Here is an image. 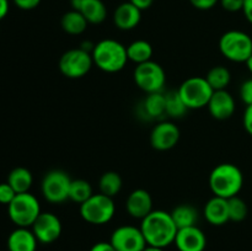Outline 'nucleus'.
<instances>
[{"instance_id": "nucleus-1", "label": "nucleus", "mask_w": 252, "mask_h": 251, "mask_svg": "<svg viewBox=\"0 0 252 251\" xmlns=\"http://www.w3.org/2000/svg\"><path fill=\"white\" fill-rule=\"evenodd\" d=\"M139 228L148 245L164 249L175 243L179 230L171 213L162 209H157L148 214L142 219Z\"/></svg>"}, {"instance_id": "nucleus-2", "label": "nucleus", "mask_w": 252, "mask_h": 251, "mask_svg": "<svg viewBox=\"0 0 252 251\" xmlns=\"http://www.w3.org/2000/svg\"><path fill=\"white\" fill-rule=\"evenodd\" d=\"M244 186V175L240 167L231 162L219 164L209 175V187L214 196L229 199L240 193Z\"/></svg>"}, {"instance_id": "nucleus-3", "label": "nucleus", "mask_w": 252, "mask_h": 251, "mask_svg": "<svg viewBox=\"0 0 252 251\" xmlns=\"http://www.w3.org/2000/svg\"><path fill=\"white\" fill-rule=\"evenodd\" d=\"M93 56L94 64L105 73H118L127 65V47L112 38H105L95 43Z\"/></svg>"}, {"instance_id": "nucleus-4", "label": "nucleus", "mask_w": 252, "mask_h": 251, "mask_svg": "<svg viewBox=\"0 0 252 251\" xmlns=\"http://www.w3.org/2000/svg\"><path fill=\"white\" fill-rule=\"evenodd\" d=\"M41 206L36 196L30 192L17 193L7 204V214L17 228H30L41 214Z\"/></svg>"}, {"instance_id": "nucleus-5", "label": "nucleus", "mask_w": 252, "mask_h": 251, "mask_svg": "<svg viewBox=\"0 0 252 251\" xmlns=\"http://www.w3.org/2000/svg\"><path fill=\"white\" fill-rule=\"evenodd\" d=\"M219 51L228 61L246 63L252 56V37L238 30L225 32L219 39Z\"/></svg>"}, {"instance_id": "nucleus-6", "label": "nucleus", "mask_w": 252, "mask_h": 251, "mask_svg": "<svg viewBox=\"0 0 252 251\" xmlns=\"http://www.w3.org/2000/svg\"><path fill=\"white\" fill-rule=\"evenodd\" d=\"M80 216L86 223L103 225L115 217L116 204L113 198L102 193H94L88 201L80 204Z\"/></svg>"}, {"instance_id": "nucleus-7", "label": "nucleus", "mask_w": 252, "mask_h": 251, "mask_svg": "<svg viewBox=\"0 0 252 251\" xmlns=\"http://www.w3.org/2000/svg\"><path fill=\"white\" fill-rule=\"evenodd\" d=\"M189 110H199L208 105L214 90L203 76H191L177 89Z\"/></svg>"}, {"instance_id": "nucleus-8", "label": "nucleus", "mask_w": 252, "mask_h": 251, "mask_svg": "<svg viewBox=\"0 0 252 251\" xmlns=\"http://www.w3.org/2000/svg\"><path fill=\"white\" fill-rule=\"evenodd\" d=\"M133 79L138 88L145 94L162 93L166 84V74L164 68L157 62H145L138 64L133 73Z\"/></svg>"}, {"instance_id": "nucleus-9", "label": "nucleus", "mask_w": 252, "mask_h": 251, "mask_svg": "<svg viewBox=\"0 0 252 251\" xmlns=\"http://www.w3.org/2000/svg\"><path fill=\"white\" fill-rule=\"evenodd\" d=\"M71 179L63 170H51L41 182V191L49 203L61 204L69 199Z\"/></svg>"}, {"instance_id": "nucleus-10", "label": "nucleus", "mask_w": 252, "mask_h": 251, "mask_svg": "<svg viewBox=\"0 0 252 251\" xmlns=\"http://www.w3.org/2000/svg\"><path fill=\"white\" fill-rule=\"evenodd\" d=\"M94 65L93 56L79 48H71L64 52L59 59V70L68 79H80L91 70Z\"/></svg>"}, {"instance_id": "nucleus-11", "label": "nucleus", "mask_w": 252, "mask_h": 251, "mask_svg": "<svg viewBox=\"0 0 252 251\" xmlns=\"http://www.w3.org/2000/svg\"><path fill=\"white\" fill-rule=\"evenodd\" d=\"M110 243L117 251H143L147 241L140 228L134 225H121L111 234Z\"/></svg>"}, {"instance_id": "nucleus-12", "label": "nucleus", "mask_w": 252, "mask_h": 251, "mask_svg": "<svg viewBox=\"0 0 252 251\" xmlns=\"http://www.w3.org/2000/svg\"><path fill=\"white\" fill-rule=\"evenodd\" d=\"M31 228L38 243L41 244L54 243L61 238L63 230L61 219L52 212H42Z\"/></svg>"}, {"instance_id": "nucleus-13", "label": "nucleus", "mask_w": 252, "mask_h": 251, "mask_svg": "<svg viewBox=\"0 0 252 251\" xmlns=\"http://www.w3.org/2000/svg\"><path fill=\"white\" fill-rule=\"evenodd\" d=\"M179 127L170 121H159L150 133V145L155 150L166 152L177 145L180 140Z\"/></svg>"}, {"instance_id": "nucleus-14", "label": "nucleus", "mask_w": 252, "mask_h": 251, "mask_svg": "<svg viewBox=\"0 0 252 251\" xmlns=\"http://www.w3.org/2000/svg\"><path fill=\"white\" fill-rule=\"evenodd\" d=\"M174 244L179 251H204L207 236L197 225L189 226L177 230Z\"/></svg>"}, {"instance_id": "nucleus-15", "label": "nucleus", "mask_w": 252, "mask_h": 251, "mask_svg": "<svg viewBox=\"0 0 252 251\" xmlns=\"http://www.w3.org/2000/svg\"><path fill=\"white\" fill-rule=\"evenodd\" d=\"M207 107H208L212 117L216 118V120H228L235 112V98L226 90L214 91Z\"/></svg>"}, {"instance_id": "nucleus-16", "label": "nucleus", "mask_w": 252, "mask_h": 251, "mask_svg": "<svg viewBox=\"0 0 252 251\" xmlns=\"http://www.w3.org/2000/svg\"><path fill=\"white\" fill-rule=\"evenodd\" d=\"M126 211L132 218L144 219L153 209V198L147 189L137 188L128 194L126 199Z\"/></svg>"}, {"instance_id": "nucleus-17", "label": "nucleus", "mask_w": 252, "mask_h": 251, "mask_svg": "<svg viewBox=\"0 0 252 251\" xmlns=\"http://www.w3.org/2000/svg\"><path fill=\"white\" fill-rule=\"evenodd\" d=\"M140 20H142V10L134 6L130 1L118 5L113 12V22L116 27L122 31L135 29L139 25Z\"/></svg>"}, {"instance_id": "nucleus-18", "label": "nucleus", "mask_w": 252, "mask_h": 251, "mask_svg": "<svg viewBox=\"0 0 252 251\" xmlns=\"http://www.w3.org/2000/svg\"><path fill=\"white\" fill-rule=\"evenodd\" d=\"M73 10L81 12L89 24H102L107 17V9L102 0H71Z\"/></svg>"}, {"instance_id": "nucleus-19", "label": "nucleus", "mask_w": 252, "mask_h": 251, "mask_svg": "<svg viewBox=\"0 0 252 251\" xmlns=\"http://www.w3.org/2000/svg\"><path fill=\"white\" fill-rule=\"evenodd\" d=\"M203 216L206 220L212 225L220 226L226 224L230 220L229 219L228 199L213 196L204 206Z\"/></svg>"}, {"instance_id": "nucleus-20", "label": "nucleus", "mask_w": 252, "mask_h": 251, "mask_svg": "<svg viewBox=\"0 0 252 251\" xmlns=\"http://www.w3.org/2000/svg\"><path fill=\"white\" fill-rule=\"evenodd\" d=\"M38 240L29 228H17L7 238L9 251H36Z\"/></svg>"}, {"instance_id": "nucleus-21", "label": "nucleus", "mask_w": 252, "mask_h": 251, "mask_svg": "<svg viewBox=\"0 0 252 251\" xmlns=\"http://www.w3.org/2000/svg\"><path fill=\"white\" fill-rule=\"evenodd\" d=\"M143 115L147 116L148 120L162 121L166 116L165 111V94L154 93L148 94L142 105Z\"/></svg>"}, {"instance_id": "nucleus-22", "label": "nucleus", "mask_w": 252, "mask_h": 251, "mask_svg": "<svg viewBox=\"0 0 252 251\" xmlns=\"http://www.w3.org/2000/svg\"><path fill=\"white\" fill-rule=\"evenodd\" d=\"M171 217L179 229L189 228L197 225L198 221V211L191 204H179L171 212Z\"/></svg>"}, {"instance_id": "nucleus-23", "label": "nucleus", "mask_w": 252, "mask_h": 251, "mask_svg": "<svg viewBox=\"0 0 252 251\" xmlns=\"http://www.w3.org/2000/svg\"><path fill=\"white\" fill-rule=\"evenodd\" d=\"M62 29L64 32L68 34H73V36H79V34L84 33L85 30L88 29L89 22L86 21L83 14L76 10H71V11L65 12L61 20Z\"/></svg>"}, {"instance_id": "nucleus-24", "label": "nucleus", "mask_w": 252, "mask_h": 251, "mask_svg": "<svg viewBox=\"0 0 252 251\" xmlns=\"http://www.w3.org/2000/svg\"><path fill=\"white\" fill-rule=\"evenodd\" d=\"M7 184L14 188L16 193L29 192L33 184V177L31 171L26 167H15L7 176Z\"/></svg>"}, {"instance_id": "nucleus-25", "label": "nucleus", "mask_w": 252, "mask_h": 251, "mask_svg": "<svg viewBox=\"0 0 252 251\" xmlns=\"http://www.w3.org/2000/svg\"><path fill=\"white\" fill-rule=\"evenodd\" d=\"M127 56L128 61L138 64L145 63V62L152 61L153 57V47L145 39H137L133 41L127 46Z\"/></svg>"}, {"instance_id": "nucleus-26", "label": "nucleus", "mask_w": 252, "mask_h": 251, "mask_svg": "<svg viewBox=\"0 0 252 251\" xmlns=\"http://www.w3.org/2000/svg\"><path fill=\"white\" fill-rule=\"evenodd\" d=\"M123 186L122 177L116 171H106L105 174L101 175L98 180V188L100 193L106 194V196L113 198L121 192Z\"/></svg>"}, {"instance_id": "nucleus-27", "label": "nucleus", "mask_w": 252, "mask_h": 251, "mask_svg": "<svg viewBox=\"0 0 252 251\" xmlns=\"http://www.w3.org/2000/svg\"><path fill=\"white\" fill-rule=\"evenodd\" d=\"M204 78L214 91L226 90V86L230 84L231 74L224 65H216L207 73Z\"/></svg>"}, {"instance_id": "nucleus-28", "label": "nucleus", "mask_w": 252, "mask_h": 251, "mask_svg": "<svg viewBox=\"0 0 252 251\" xmlns=\"http://www.w3.org/2000/svg\"><path fill=\"white\" fill-rule=\"evenodd\" d=\"M165 111H166V116L171 118H182L189 111L186 103L184 102L177 90L165 94Z\"/></svg>"}, {"instance_id": "nucleus-29", "label": "nucleus", "mask_w": 252, "mask_h": 251, "mask_svg": "<svg viewBox=\"0 0 252 251\" xmlns=\"http://www.w3.org/2000/svg\"><path fill=\"white\" fill-rule=\"evenodd\" d=\"M93 194L94 192L90 182L83 179L71 180L70 189H69V199L70 201L75 202L80 206L81 203L88 201Z\"/></svg>"}, {"instance_id": "nucleus-30", "label": "nucleus", "mask_w": 252, "mask_h": 251, "mask_svg": "<svg viewBox=\"0 0 252 251\" xmlns=\"http://www.w3.org/2000/svg\"><path fill=\"white\" fill-rule=\"evenodd\" d=\"M229 219L231 221H243L248 217V204L239 196L231 197L228 199Z\"/></svg>"}, {"instance_id": "nucleus-31", "label": "nucleus", "mask_w": 252, "mask_h": 251, "mask_svg": "<svg viewBox=\"0 0 252 251\" xmlns=\"http://www.w3.org/2000/svg\"><path fill=\"white\" fill-rule=\"evenodd\" d=\"M239 95H240L241 101L245 103L246 106L252 105V78L248 79L244 81L239 90Z\"/></svg>"}, {"instance_id": "nucleus-32", "label": "nucleus", "mask_w": 252, "mask_h": 251, "mask_svg": "<svg viewBox=\"0 0 252 251\" xmlns=\"http://www.w3.org/2000/svg\"><path fill=\"white\" fill-rule=\"evenodd\" d=\"M16 194L17 193L14 191V188L7 182L0 184V203L10 204V202L15 198Z\"/></svg>"}, {"instance_id": "nucleus-33", "label": "nucleus", "mask_w": 252, "mask_h": 251, "mask_svg": "<svg viewBox=\"0 0 252 251\" xmlns=\"http://www.w3.org/2000/svg\"><path fill=\"white\" fill-rule=\"evenodd\" d=\"M220 5L229 12L243 11L244 0H220Z\"/></svg>"}, {"instance_id": "nucleus-34", "label": "nucleus", "mask_w": 252, "mask_h": 251, "mask_svg": "<svg viewBox=\"0 0 252 251\" xmlns=\"http://www.w3.org/2000/svg\"><path fill=\"white\" fill-rule=\"evenodd\" d=\"M243 126L246 132L252 137V105L246 106L243 115Z\"/></svg>"}, {"instance_id": "nucleus-35", "label": "nucleus", "mask_w": 252, "mask_h": 251, "mask_svg": "<svg viewBox=\"0 0 252 251\" xmlns=\"http://www.w3.org/2000/svg\"><path fill=\"white\" fill-rule=\"evenodd\" d=\"M219 0H189L192 6L198 10H209L217 5Z\"/></svg>"}, {"instance_id": "nucleus-36", "label": "nucleus", "mask_w": 252, "mask_h": 251, "mask_svg": "<svg viewBox=\"0 0 252 251\" xmlns=\"http://www.w3.org/2000/svg\"><path fill=\"white\" fill-rule=\"evenodd\" d=\"M14 2L17 7H20V9L32 10L36 9V7L38 6L41 0H14Z\"/></svg>"}, {"instance_id": "nucleus-37", "label": "nucleus", "mask_w": 252, "mask_h": 251, "mask_svg": "<svg viewBox=\"0 0 252 251\" xmlns=\"http://www.w3.org/2000/svg\"><path fill=\"white\" fill-rule=\"evenodd\" d=\"M90 251H117L112 246V244L110 241H100V243H96L95 245L91 246Z\"/></svg>"}, {"instance_id": "nucleus-38", "label": "nucleus", "mask_w": 252, "mask_h": 251, "mask_svg": "<svg viewBox=\"0 0 252 251\" xmlns=\"http://www.w3.org/2000/svg\"><path fill=\"white\" fill-rule=\"evenodd\" d=\"M243 12L245 15L246 20L252 24V0H244Z\"/></svg>"}, {"instance_id": "nucleus-39", "label": "nucleus", "mask_w": 252, "mask_h": 251, "mask_svg": "<svg viewBox=\"0 0 252 251\" xmlns=\"http://www.w3.org/2000/svg\"><path fill=\"white\" fill-rule=\"evenodd\" d=\"M130 2H132L133 5H134V6H137L138 9L139 10H147V9H149L150 6H152V4H153V1H154V0H129Z\"/></svg>"}, {"instance_id": "nucleus-40", "label": "nucleus", "mask_w": 252, "mask_h": 251, "mask_svg": "<svg viewBox=\"0 0 252 251\" xmlns=\"http://www.w3.org/2000/svg\"><path fill=\"white\" fill-rule=\"evenodd\" d=\"M9 12V0H0V20L4 19Z\"/></svg>"}, {"instance_id": "nucleus-41", "label": "nucleus", "mask_w": 252, "mask_h": 251, "mask_svg": "<svg viewBox=\"0 0 252 251\" xmlns=\"http://www.w3.org/2000/svg\"><path fill=\"white\" fill-rule=\"evenodd\" d=\"M94 47H95V43H93V42L90 41H84L83 43L80 44V48L84 49V51L89 52V53H93Z\"/></svg>"}, {"instance_id": "nucleus-42", "label": "nucleus", "mask_w": 252, "mask_h": 251, "mask_svg": "<svg viewBox=\"0 0 252 251\" xmlns=\"http://www.w3.org/2000/svg\"><path fill=\"white\" fill-rule=\"evenodd\" d=\"M143 251H165V249L164 248H158V246L147 245V248H145Z\"/></svg>"}, {"instance_id": "nucleus-43", "label": "nucleus", "mask_w": 252, "mask_h": 251, "mask_svg": "<svg viewBox=\"0 0 252 251\" xmlns=\"http://www.w3.org/2000/svg\"><path fill=\"white\" fill-rule=\"evenodd\" d=\"M246 66H248V69H249V71H250V73L252 74V56L250 57V58L248 59V61H246Z\"/></svg>"}]
</instances>
